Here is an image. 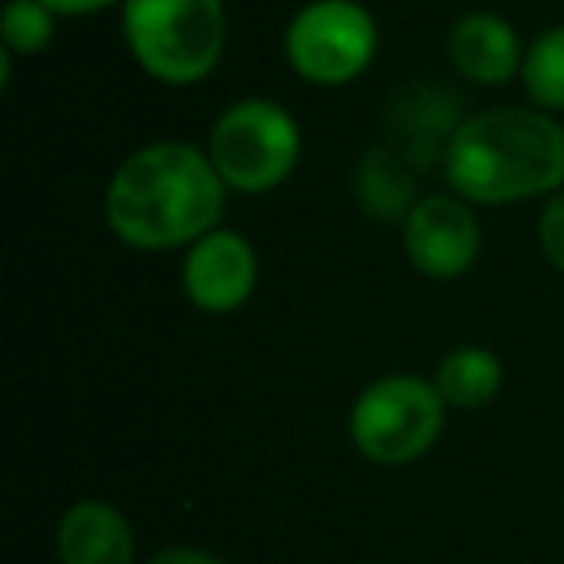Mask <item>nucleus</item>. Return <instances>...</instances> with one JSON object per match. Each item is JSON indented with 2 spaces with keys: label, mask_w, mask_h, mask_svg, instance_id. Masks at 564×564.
<instances>
[{
  "label": "nucleus",
  "mask_w": 564,
  "mask_h": 564,
  "mask_svg": "<svg viewBox=\"0 0 564 564\" xmlns=\"http://www.w3.org/2000/svg\"><path fill=\"white\" fill-rule=\"evenodd\" d=\"M225 178L189 143H151L117 166L105 194L109 228L132 248H174L213 232Z\"/></svg>",
  "instance_id": "obj_1"
},
{
  "label": "nucleus",
  "mask_w": 564,
  "mask_h": 564,
  "mask_svg": "<svg viewBox=\"0 0 564 564\" xmlns=\"http://www.w3.org/2000/svg\"><path fill=\"white\" fill-rule=\"evenodd\" d=\"M445 178L468 202L484 205L549 194L564 182V128L525 109L479 112L456 128Z\"/></svg>",
  "instance_id": "obj_2"
},
{
  "label": "nucleus",
  "mask_w": 564,
  "mask_h": 564,
  "mask_svg": "<svg viewBox=\"0 0 564 564\" xmlns=\"http://www.w3.org/2000/svg\"><path fill=\"white\" fill-rule=\"evenodd\" d=\"M124 40L135 63L159 82L189 86L225 51L220 0H124Z\"/></svg>",
  "instance_id": "obj_3"
},
{
  "label": "nucleus",
  "mask_w": 564,
  "mask_h": 564,
  "mask_svg": "<svg viewBox=\"0 0 564 564\" xmlns=\"http://www.w3.org/2000/svg\"><path fill=\"white\" fill-rule=\"evenodd\" d=\"M302 135L291 112L271 101H240L217 120L209 159L225 186L243 194H267L291 178Z\"/></svg>",
  "instance_id": "obj_4"
},
{
  "label": "nucleus",
  "mask_w": 564,
  "mask_h": 564,
  "mask_svg": "<svg viewBox=\"0 0 564 564\" xmlns=\"http://www.w3.org/2000/svg\"><path fill=\"white\" fill-rule=\"evenodd\" d=\"M437 383L417 376H387L371 383L352 406V441L376 464L417 460L445 425Z\"/></svg>",
  "instance_id": "obj_5"
},
{
  "label": "nucleus",
  "mask_w": 564,
  "mask_h": 564,
  "mask_svg": "<svg viewBox=\"0 0 564 564\" xmlns=\"http://www.w3.org/2000/svg\"><path fill=\"white\" fill-rule=\"evenodd\" d=\"M376 55V20L356 0H314L286 32V58L306 82L340 86Z\"/></svg>",
  "instance_id": "obj_6"
},
{
  "label": "nucleus",
  "mask_w": 564,
  "mask_h": 564,
  "mask_svg": "<svg viewBox=\"0 0 564 564\" xmlns=\"http://www.w3.org/2000/svg\"><path fill=\"white\" fill-rule=\"evenodd\" d=\"M479 251V225L468 205L433 194L406 217V256L430 279H456L471 267Z\"/></svg>",
  "instance_id": "obj_7"
},
{
  "label": "nucleus",
  "mask_w": 564,
  "mask_h": 564,
  "mask_svg": "<svg viewBox=\"0 0 564 564\" xmlns=\"http://www.w3.org/2000/svg\"><path fill=\"white\" fill-rule=\"evenodd\" d=\"M182 286L189 302L209 314H228L236 310L256 286V251L236 232H205L194 240L182 267Z\"/></svg>",
  "instance_id": "obj_8"
},
{
  "label": "nucleus",
  "mask_w": 564,
  "mask_h": 564,
  "mask_svg": "<svg viewBox=\"0 0 564 564\" xmlns=\"http://www.w3.org/2000/svg\"><path fill=\"white\" fill-rule=\"evenodd\" d=\"M456 128H460V105L445 86H410L394 94L391 109H387L383 148L425 171L433 159H445Z\"/></svg>",
  "instance_id": "obj_9"
},
{
  "label": "nucleus",
  "mask_w": 564,
  "mask_h": 564,
  "mask_svg": "<svg viewBox=\"0 0 564 564\" xmlns=\"http://www.w3.org/2000/svg\"><path fill=\"white\" fill-rule=\"evenodd\" d=\"M448 51H453L456 70L479 86H499L522 70V47H518L514 28L491 12L464 17L448 35Z\"/></svg>",
  "instance_id": "obj_10"
},
{
  "label": "nucleus",
  "mask_w": 564,
  "mask_h": 564,
  "mask_svg": "<svg viewBox=\"0 0 564 564\" xmlns=\"http://www.w3.org/2000/svg\"><path fill=\"white\" fill-rule=\"evenodd\" d=\"M58 561L63 564H132L128 518L109 502H78L58 525Z\"/></svg>",
  "instance_id": "obj_11"
},
{
  "label": "nucleus",
  "mask_w": 564,
  "mask_h": 564,
  "mask_svg": "<svg viewBox=\"0 0 564 564\" xmlns=\"http://www.w3.org/2000/svg\"><path fill=\"white\" fill-rule=\"evenodd\" d=\"M417 197V166H410L402 155H394L391 148H371L356 163V202L368 217L383 220H402L410 217Z\"/></svg>",
  "instance_id": "obj_12"
},
{
  "label": "nucleus",
  "mask_w": 564,
  "mask_h": 564,
  "mask_svg": "<svg viewBox=\"0 0 564 564\" xmlns=\"http://www.w3.org/2000/svg\"><path fill=\"white\" fill-rule=\"evenodd\" d=\"M502 364L487 348H456L437 368V391L448 406L479 410L499 394Z\"/></svg>",
  "instance_id": "obj_13"
},
{
  "label": "nucleus",
  "mask_w": 564,
  "mask_h": 564,
  "mask_svg": "<svg viewBox=\"0 0 564 564\" xmlns=\"http://www.w3.org/2000/svg\"><path fill=\"white\" fill-rule=\"evenodd\" d=\"M522 82L538 105L564 112V28H549L545 35L530 43L522 63Z\"/></svg>",
  "instance_id": "obj_14"
},
{
  "label": "nucleus",
  "mask_w": 564,
  "mask_h": 564,
  "mask_svg": "<svg viewBox=\"0 0 564 564\" xmlns=\"http://www.w3.org/2000/svg\"><path fill=\"white\" fill-rule=\"evenodd\" d=\"M55 35V12L43 0H12L4 9V47L9 51H43Z\"/></svg>",
  "instance_id": "obj_15"
},
{
  "label": "nucleus",
  "mask_w": 564,
  "mask_h": 564,
  "mask_svg": "<svg viewBox=\"0 0 564 564\" xmlns=\"http://www.w3.org/2000/svg\"><path fill=\"white\" fill-rule=\"evenodd\" d=\"M541 248H545L549 263L564 271V189L549 197L545 213H541Z\"/></svg>",
  "instance_id": "obj_16"
},
{
  "label": "nucleus",
  "mask_w": 564,
  "mask_h": 564,
  "mask_svg": "<svg viewBox=\"0 0 564 564\" xmlns=\"http://www.w3.org/2000/svg\"><path fill=\"white\" fill-rule=\"evenodd\" d=\"M51 12H63V17H86V12H101L117 0H43Z\"/></svg>",
  "instance_id": "obj_17"
},
{
  "label": "nucleus",
  "mask_w": 564,
  "mask_h": 564,
  "mask_svg": "<svg viewBox=\"0 0 564 564\" xmlns=\"http://www.w3.org/2000/svg\"><path fill=\"white\" fill-rule=\"evenodd\" d=\"M148 564H225V561L202 553V549H166V553H159L155 561H148Z\"/></svg>",
  "instance_id": "obj_18"
}]
</instances>
